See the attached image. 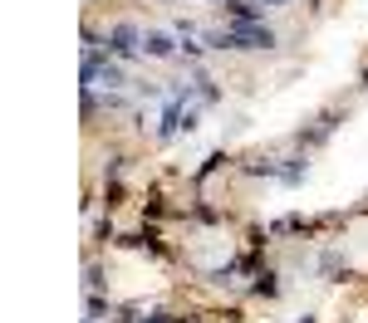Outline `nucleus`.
<instances>
[{
    "label": "nucleus",
    "mask_w": 368,
    "mask_h": 323,
    "mask_svg": "<svg viewBox=\"0 0 368 323\" xmlns=\"http://www.w3.org/2000/svg\"><path fill=\"white\" fill-rule=\"evenodd\" d=\"M109 49L128 59V54H138V49H142V35H138L133 25H113V35H109Z\"/></svg>",
    "instance_id": "nucleus-1"
},
{
    "label": "nucleus",
    "mask_w": 368,
    "mask_h": 323,
    "mask_svg": "<svg viewBox=\"0 0 368 323\" xmlns=\"http://www.w3.org/2000/svg\"><path fill=\"white\" fill-rule=\"evenodd\" d=\"M142 49L157 54V59H167V54H172V39H167L163 30H147V35H142Z\"/></svg>",
    "instance_id": "nucleus-2"
},
{
    "label": "nucleus",
    "mask_w": 368,
    "mask_h": 323,
    "mask_svg": "<svg viewBox=\"0 0 368 323\" xmlns=\"http://www.w3.org/2000/svg\"><path fill=\"white\" fill-rule=\"evenodd\" d=\"M280 284H275V275H270V269H260V275H255V294H275Z\"/></svg>",
    "instance_id": "nucleus-3"
},
{
    "label": "nucleus",
    "mask_w": 368,
    "mask_h": 323,
    "mask_svg": "<svg viewBox=\"0 0 368 323\" xmlns=\"http://www.w3.org/2000/svg\"><path fill=\"white\" fill-rule=\"evenodd\" d=\"M266 6H285V0H266Z\"/></svg>",
    "instance_id": "nucleus-4"
},
{
    "label": "nucleus",
    "mask_w": 368,
    "mask_h": 323,
    "mask_svg": "<svg viewBox=\"0 0 368 323\" xmlns=\"http://www.w3.org/2000/svg\"><path fill=\"white\" fill-rule=\"evenodd\" d=\"M304 323H314V318H304Z\"/></svg>",
    "instance_id": "nucleus-5"
}]
</instances>
